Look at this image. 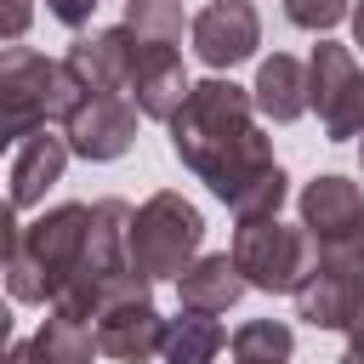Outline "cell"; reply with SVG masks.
Returning a JSON list of instances; mask_svg holds the SVG:
<instances>
[{"label":"cell","mask_w":364,"mask_h":364,"mask_svg":"<svg viewBox=\"0 0 364 364\" xmlns=\"http://www.w3.org/2000/svg\"><path fill=\"white\" fill-rule=\"evenodd\" d=\"M171 148L233 210V222L279 216L290 176L273 159V136L256 125V97L245 85H233L228 74L193 80L182 114L171 119Z\"/></svg>","instance_id":"6da1fadb"},{"label":"cell","mask_w":364,"mask_h":364,"mask_svg":"<svg viewBox=\"0 0 364 364\" xmlns=\"http://www.w3.org/2000/svg\"><path fill=\"white\" fill-rule=\"evenodd\" d=\"M91 216L97 205H51L34 222H11L6 233V290L23 307H51L63 284L80 273L85 245H91Z\"/></svg>","instance_id":"7a4b0ae2"},{"label":"cell","mask_w":364,"mask_h":364,"mask_svg":"<svg viewBox=\"0 0 364 364\" xmlns=\"http://www.w3.org/2000/svg\"><path fill=\"white\" fill-rule=\"evenodd\" d=\"M91 91L68 68V57H46L28 46H6L0 57V142H28L34 131L68 125Z\"/></svg>","instance_id":"3957f363"},{"label":"cell","mask_w":364,"mask_h":364,"mask_svg":"<svg viewBox=\"0 0 364 364\" xmlns=\"http://www.w3.org/2000/svg\"><path fill=\"white\" fill-rule=\"evenodd\" d=\"M199 245H205V216L193 199L159 188L131 210V267L142 279H154V284L182 279L199 262Z\"/></svg>","instance_id":"277c9868"},{"label":"cell","mask_w":364,"mask_h":364,"mask_svg":"<svg viewBox=\"0 0 364 364\" xmlns=\"http://www.w3.org/2000/svg\"><path fill=\"white\" fill-rule=\"evenodd\" d=\"M296 216L313 239V267H336V273H364V188L324 171L301 188Z\"/></svg>","instance_id":"5b68a950"},{"label":"cell","mask_w":364,"mask_h":364,"mask_svg":"<svg viewBox=\"0 0 364 364\" xmlns=\"http://www.w3.org/2000/svg\"><path fill=\"white\" fill-rule=\"evenodd\" d=\"M233 262H239V273H245L250 290H262V296H296L301 279L313 273V239H307L301 222L284 228L279 216L239 222L233 228Z\"/></svg>","instance_id":"8992f818"},{"label":"cell","mask_w":364,"mask_h":364,"mask_svg":"<svg viewBox=\"0 0 364 364\" xmlns=\"http://www.w3.org/2000/svg\"><path fill=\"white\" fill-rule=\"evenodd\" d=\"M307 102L324 125L330 142H353L364 136V68L353 57V46L318 40L307 57Z\"/></svg>","instance_id":"52a82bcc"},{"label":"cell","mask_w":364,"mask_h":364,"mask_svg":"<svg viewBox=\"0 0 364 364\" xmlns=\"http://www.w3.org/2000/svg\"><path fill=\"white\" fill-rule=\"evenodd\" d=\"M136 119H142V108H136L131 97H119V91H91V97L80 102V114L63 125V136H68L74 159H85V165H108V159L131 154V142H136Z\"/></svg>","instance_id":"ba28073f"},{"label":"cell","mask_w":364,"mask_h":364,"mask_svg":"<svg viewBox=\"0 0 364 364\" xmlns=\"http://www.w3.org/2000/svg\"><path fill=\"white\" fill-rule=\"evenodd\" d=\"M193 57L210 68V74H228L239 63L256 57L262 46V17L250 0H210L205 11H193Z\"/></svg>","instance_id":"9c48e42d"},{"label":"cell","mask_w":364,"mask_h":364,"mask_svg":"<svg viewBox=\"0 0 364 364\" xmlns=\"http://www.w3.org/2000/svg\"><path fill=\"white\" fill-rule=\"evenodd\" d=\"M97 347L114 364H148L165 353V318L154 307V296H131L97 313Z\"/></svg>","instance_id":"30bf717a"},{"label":"cell","mask_w":364,"mask_h":364,"mask_svg":"<svg viewBox=\"0 0 364 364\" xmlns=\"http://www.w3.org/2000/svg\"><path fill=\"white\" fill-rule=\"evenodd\" d=\"M188 91H193V80H188V68H182V51H176V46H148V40H136L131 102L142 108V119H159V125H171V119L182 114Z\"/></svg>","instance_id":"8fae6325"},{"label":"cell","mask_w":364,"mask_h":364,"mask_svg":"<svg viewBox=\"0 0 364 364\" xmlns=\"http://www.w3.org/2000/svg\"><path fill=\"white\" fill-rule=\"evenodd\" d=\"M68 68L80 74L85 91H119L131 97V74H136V34L119 23V28H97V34H80L68 46Z\"/></svg>","instance_id":"7c38bea8"},{"label":"cell","mask_w":364,"mask_h":364,"mask_svg":"<svg viewBox=\"0 0 364 364\" xmlns=\"http://www.w3.org/2000/svg\"><path fill=\"white\" fill-rule=\"evenodd\" d=\"M68 136H51V131H34L28 142H17L11 148V171H6V193H11V210L23 216V210H34V205H46V193L63 182V171H68Z\"/></svg>","instance_id":"4fadbf2b"},{"label":"cell","mask_w":364,"mask_h":364,"mask_svg":"<svg viewBox=\"0 0 364 364\" xmlns=\"http://www.w3.org/2000/svg\"><path fill=\"white\" fill-rule=\"evenodd\" d=\"M364 307V273H336V267H313L296 290V318L313 330H353Z\"/></svg>","instance_id":"5bb4252c"},{"label":"cell","mask_w":364,"mask_h":364,"mask_svg":"<svg viewBox=\"0 0 364 364\" xmlns=\"http://www.w3.org/2000/svg\"><path fill=\"white\" fill-rule=\"evenodd\" d=\"M250 284H245V273H239V262H233V250H205L182 279H176V301L188 307V313H228L239 296H245Z\"/></svg>","instance_id":"9a60e30c"},{"label":"cell","mask_w":364,"mask_h":364,"mask_svg":"<svg viewBox=\"0 0 364 364\" xmlns=\"http://www.w3.org/2000/svg\"><path fill=\"white\" fill-rule=\"evenodd\" d=\"M250 97H256V114L273 119V125L301 119V114L313 108V102H307V63H296L290 51L262 57V63H256V85H250Z\"/></svg>","instance_id":"2e32d148"},{"label":"cell","mask_w":364,"mask_h":364,"mask_svg":"<svg viewBox=\"0 0 364 364\" xmlns=\"http://www.w3.org/2000/svg\"><path fill=\"white\" fill-rule=\"evenodd\" d=\"M34 353H40V364H91V358H102L97 324H85L63 307H46V318L34 330Z\"/></svg>","instance_id":"e0dca14e"},{"label":"cell","mask_w":364,"mask_h":364,"mask_svg":"<svg viewBox=\"0 0 364 364\" xmlns=\"http://www.w3.org/2000/svg\"><path fill=\"white\" fill-rule=\"evenodd\" d=\"M228 347V330L222 318L210 313H188L176 307V318H165V364H216V353Z\"/></svg>","instance_id":"ac0fdd59"},{"label":"cell","mask_w":364,"mask_h":364,"mask_svg":"<svg viewBox=\"0 0 364 364\" xmlns=\"http://www.w3.org/2000/svg\"><path fill=\"white\" fill-rule=\"evenodd\" d=\"M228 353H233V364H290L296 330L284 318H245L228 336Z\"/></svg>","instance_id":"d6986e66"},{"label":"cell","mask_w":364,"mask_h":364,"mask_svg":"<svg viewBox=\"0 0 364 364\" xmlns=\"http://www.w3.org/2000/svg\"><path fill=\"white\" fill-rule=\"evenodd\" d=\"M125 28L148 46H182V34H193V17L182 11V0H125Z\"/></svg>","instance_id":"ffe728a7"},{"label":"cell","mask_w":364,"mask_h":364,"mask_svg":"<svg viewBox=\"0 0 364 364\" xmlns=\"http://www.w3.org/2000/svg\"><path fill=\"white\" fill-rule=\"evenodd\" d=\"M284 17L307 34H330L336 23H353V6L347 0H284Z\"/></svg>","instance_id":"44dd1931"},{"label":"cell","mask_w":364,"mask_h":364,"mask_svg":"<svg viewBox=\"0 0 364 364\" xmlns=\"http://www.w3.org/2000/svg\"><path fill=\"white\" fill-rule=\"evenodd\" d=\"M28 17H34V0H0V40L17 46L28 34Z\"/></svg>","instance_id":"7402d4cb"},{"label":"cell","mask_w":364,"mask_h":364,"mask_svg":"<svg viewBox=\"0 0 364 364\" xmlns=\"http://www.w3.org/2000/svg\"><path fill=\"white\" fill-rule=\"evenodd\" d=\"M97 6H102V0H46V11H51L63 28H85V23L97 17Z\"/></svg>","instance_id":"603a6c76"},{"label":"cell","mask_w":364,"mask_h":364,"mask_svg":"<svg viewBox=\"0 0 364 364\" xmlns=\"http://www.w3.org/2000/svg\"><path fill=\"white\" fill-rule=\"evenodd\" d=\"M6 364H40L34 341H11V347H6Z\"/></svg>","instance_id":"cb8c5ba5"},{"label":"cell","mask_w":364,"mask_h":364,"mask_svg":"<svg viewBox=\"0 0 364 364\" xmlns=\"http://www.w3.org/2000/svg\"><path fill=\"white\" fill-rule=\"evenodd\" d=\"M347 353L364 364V307H358V318H353V330H347Z\"/></svg>","instance_id":"d4e9b609"},{"label":"cell","mask_w":364,"mask_h":364,"mask_svg":"<svg viewBox=\"0 0 364 364\" xmlns=\"http://www.w3.org/2000/svg\"><path fill=\"white\" fill-rule=\"evenodd\" d=\"M353 46L364 51V0H353Z\"/></svg>","instance_id":"484cf974"},{"label":"cell","mask_w":364,"mask_h":364,"mask_svg":"<svg viewBox=\"0 0 364 364\" xmlns=\"http://www.w3.org/2000/svg\"><path fill=\"white\" fill-rule=\"evenodd\" d=\"M336 364H358V358H353V353H341V358H336Z\"/></svg>","instance_id":"4316f807"},{"label":"cell","mask_w":364,"mask_h":364,"mask_svg":"<svg viewBox=\"0 0 364 364\" xmlns=\"http://www.w3.org/2000/svg\"><path fill=\"white\" fill-rule=\"evenodd\" d=\"M358 165H364V136H358Z\"/></svg>","instance_id":"83f0119b"}]
</instances>
